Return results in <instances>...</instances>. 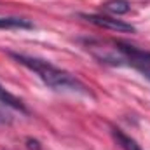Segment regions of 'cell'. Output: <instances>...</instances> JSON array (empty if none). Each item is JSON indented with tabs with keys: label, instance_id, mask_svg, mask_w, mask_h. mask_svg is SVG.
I'll use <instances>...</instances> for the list:
<instances>
[{
	"label": "cell",
	"instance_id": "cell-6",
	"mask_svg": "<svg viewBox=\"0 0 150 150\" xmlns=\"http://www.w3.org/2000/svg\"><path fill=\"white\" fill-rule=\"evenodd\" d=\"M113 136H115V140L119 142V145H120L124 150H142L133 138L126 136V134H124L122 131H119V129H113Z\"/></svg>",
	"mask_w": 150,
	"mask_h": 150
},
{
	"label": "cell",
	"instance_id": "cell-7",
	"mask_svg": "<svg viewBox=\"0 0 150 150\" xmlns=\"http://www.w3.org/2000/svg\"><path fill=\"white\" fill-rule=\"evenodd\" d=\"M11 115H7V113H4L0 110V124H11Z\"/></svg>",
	"mask_w": 150,
	"mask_h": 150
},
{
	"label": "cell",
	"instance_id": "cell-1",
	"mask_svg": "<svg viewBox=\"0 0 150 150\" xmlns=\"http://www.w3.org/2000/svg\"><path fill=\"white\" fill-rule=\"evenodd\" d=\"M9 56L14 58L19 65L32 70L45 86H49L54 91H67V93H79L84 96H91L89 87L82 80H79L75 75H72L67 70H61V68L51 65L45 59H38V58H32V56H25V54H16V52H9Z\"/></svg>",
	"mask_w": 150,
	"mask_h": 150
},
{
	"label": "cell",
	"instance_id": "cell-2",
	"mask_svg": "<svg viewBox=\"0 0 150 150\" xmlns=\"http://www.w3.org/2000/svg\"><path fill=\"white\" fill-rule=\"evenodd\" d=\"M82 18L100 28H107V30H112V32H119V33H133L134 32V26L122 21V19H115L110 16H101V14H82Z\"/></svg>",
	"mask_w": 150,
	"mask_h": 150
},
{
	"label": "cell",
	"instance_id": "cell-4",
	"mask_svg": "<svg viewBox=\"0 0 150 150\" xmlns=\"http://www.w3.org/2000/svg\"><path fill=\"white\" fill-rule=\"evenodd\" d=\"M0 103H4L5 107L16 108V110H19V112H26V108H25L23 101H21L18 96L11 94L7 89H4V87H2V84H0Z\"/></svg>",
	"mask_w": 150,
	"mask_h": 150
},
{
	"label": "cell",
	"instance_id": "cell-9",
	"mask_svg": "<svg viewBox=\"0 0 150 150\" xmlns=\"http://www.w3.org/2000/svg\"><path fill=\"white\" fill-rule=\"evenodd\" d=\"M140 72H142V74L145 75V77H149V79H150V68H142Z\"/></svg>",
	"mask_w": 150,
	"mask_h": 150
},
{
	"label": "cell",
	"instance_id": "cell-8",
	"mask_svg": "<svg viewBox=\"0 0 150 150\" xmlns=\"http://www.w3.org/2000/svg\"><path fill=\"white\" fill-rule=\"evenodd\" d=\"M26 143H28V149L30 150H40V147H38V143L35 142V140H28Z\"/></svg>",
	"mask_w": 150,
	"mask_h": 150
},
{
	"label": "cell",
	"instance_id": "cell-3",
	"mask_svg": "<svg viewBox=\"0 0 150 150\" xmlns=\"http://www.w3.org/2000/svg\"><path fill=\"white\" fill-rule=\"evenodd\" d=\"M33 23H30L25 18H16V16H9V18H0V30H32Z\"/></svg>",
	"mask_w": 150,
	"mask_h": 150
},
{
	"label": "cell",
	"instance_id": "cell-5",
	"mask_svg": "<svg viewBox=\"0 0 150 150\" xmlns=\"http://www.w3.org/2000/svg\"><path fill=\"white\" fill-rule=\"evenodd\" d=\"M103 9L108 12V14H115V16H120V14H126L129 12V2L127 0H108L103 4Z\"/></svg>",
	"mask_w": 150,
	"mask_h": 150
}]
</instances>
